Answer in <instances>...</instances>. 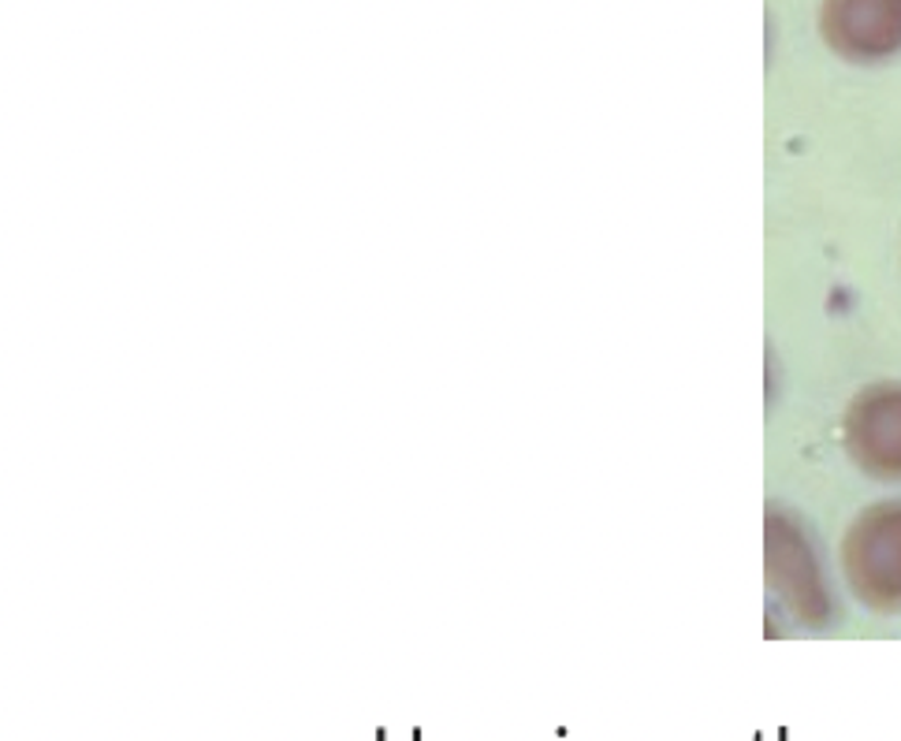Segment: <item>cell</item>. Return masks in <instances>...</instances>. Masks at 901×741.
Here are the masks:
<instances>
[{
	"instance_id": "cell-1",
	"label": "cell",
	"mask_w": 901,
	"mask_h": 741,
	"mask_svg": "<svg viewBox=\"0 0 901 741\" xmlns=\"http://www.w3.org/2000/svg\"><path fill=\"white\" fill-rule=\"evenodd\" d=\"M846 581L864 607L901 612V500L872 503L856 514L842 544Z\"/></svg>"
},
{
	"instance_id": "cell-2",
	"label": "cell",
	"mask_w": 901,
	"mask_h": 741,
	"mask_svg": "<svg viewBox=\"0 0 901 741\" xmlns=\"http://www.w3.org/2000/svg\"><path fill=\"white\" fill-rule=\"evenodd\" d=\"M819 34L850 64H887L901 52V0H824Z\"/></svg>"
},
{
	"instance_id": "cell-3",
	"label": "cell",
	"mask_w": 901,
	"mask_h": 741,
	"mask_svg": "<svg viewBox=\"0 0 901 741\" xmlns=\"http://www.w3.org/2000/svg\"><path fill=\"white\" fill-rule=\"evenodd\" d=\"M846 451L876 481H901V384H872L846 410Z\"/></svg>"
},
{
	"instance_id": "cell-4",
	"label": "cell",
	"mask_w": 901,
	"mask_h": 741,
	"mask_svg": "<svg viewBox=\"0 0 901 741\" xmlns=\"http://www.w3.org/2000/svg\"><path fill=\"white\" fill-rule=\"evenodd\" d=\"M767 578L790 600V607L804 623H824L827 618L830 596L816 570V560H812V548L783 518H772V526H767Z\"/></svg>"
}]
</instances>
